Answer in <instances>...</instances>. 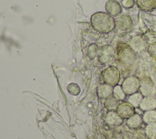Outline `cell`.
Here are the masks:
<instances>
[{
    "label": "cell",
    "instance_id": "cell-5",
    "mask_svg": "<svg viewBox=\"0 0 156 139\" xmlns=\"http://www.w3.org/2000/svg\"><path fill=\"white\" fill-rule=\"evenodd\" d=\"M115 20L116 26L122 30H128L131 29L133 25L131 17L126 14L119 15Z\"/></svg>",
    "mask_w": 156,
    "mask_h": 139
},
{
    "label": "cell",
    "instance_id": "cell-13",
    "mask_svg": "<svg viewBox=\"0 0 156 139\" xmlns=\"http://www.w3.org/2000/svg\"><path fill=\"white\" fill-rule=\"evenodd\" d=\"M144 96L140 92H136L134 94H131L129 98V102L134 107L140 106V104L143 99Z\"/></svg>",
    "mask_w": 156,
    "mask_h": 139
},
{
    "label": "cell",
    "instance_id": "cell-8",
    "mask_svg": "<svg viewBox=\"0 0 156 139\" xmlns=\"http://www.w3.org/2000/svg\"><path fill=\"white\" fill-rule=\"evenodd\" d=\"M140 108L144 112L156 110V98L154 96H144L140 104Z\"/></svg>",
    "mask_w": 156,
    "mask_h": 139
},
{
    "label": "cell",
    "instance_id": "cell-3",
    "mask_svg": "<svg viewBox=\"0 0 156 139\" xmlns=\"http://www.w3.org/2000/svg\"><path fill=\"white\" fill-rule=\"evenodd\" d=\"M121 59L124 63L126 65H132L136 59V54L135 51L130 46L123 45L121 50Z\"/></svg>",
    "mask_w": 156,
    "mask_h": 139
},
{
    "label": "cell",
    "instance_id": "cell-15",
    "mask_svg": "<svg viewBox=\"0 0 156 139\" xmlns=\"http://www.w3.org/2000/svg\"><path fill=\"white\" fill-rule=\"evenodd\" d=\"M121 5L126 9H131L135 5L134 0H121Z\"/></svg>",
    "mask_w": 156,
    "mask_h": 139
},
{
    "label": "cell",
    "instance_id": "cell-17",
    "mask_svg": "<svg viewBox=\"0 0 156 139\" xmlns=\"http://www.w3.org/2000/svg\"><path fill=\"white\" fill-rule=\"evenodd\" d=\"M155 98H156V94H155Z\"/></svg>",
    "mask_w": 156,
    "mask_h": 139
},
{
    "label": "cell",
    "instance_id": "cell-4",
    "mask_svg": "<svg viewBox=\"0 0 156 139\" xmlns=\"http://www.w3.org/2000/svg\"><path fill=\"white\" fill-rule=\"evenodd\" d=\"M140 93L144 96H154L155 85L152 80L149 77H145L142 80H140Z\"/></svg>",
    "mask_w": 156,
    "mask_h": 139
},
{
    "label": "cell",
    "instance_id": "cell-9",
    "mask_svg": "<svg viewBox=\"0 0 156 139\" xmlns=\"http://www.w3.org/2000/svg\"><path fill=\"white\" fill-rule=\"evenodd\" d=\"M136 3L140 9L146 12L152 11L156 8L154 0H136Z\"/></svg>",
    "mask_w": 156,
    "mask_h": 139
},
{
    "label": "cell",
    "instance_id": "cell-11",
    "mask_svg": "<svg viewBox=\"0 0 156 139\" xmlns=\"http://www.w3.org/2000/svg\"><path fill=\"white\" fill-rule=\"evenodd\" d=\"M142 117L143 122L146 124L156 123V110L144 112Z\"/></svg>",
    "mask_w": 156,
    "mask_h": 139
},
{
    "label": "cell",
    "instance_id": "cell-7",
    "mask_svg": "<svg viewBox=\"0 0 156 139\" xmlns=\"http://www.w3.org/2000/svg\"><path fill=\"white\" fill-rule=\"evenodd\" d=\"M130 46L135 51L140 52L147 48V42L146 38L142 35H137L132 38L130 41Z\"/></svg>",
    "mask_w": 156,
    "mask_h": 139
},
{
    "label": "cell",
    "instance_id": "cell-10",
    "mask_svg": "<svg viewBox=\"0 0 156 139\" xmlns=\"http://www.w3.org/2000/svg\"><path fill=\"white\" fill-rule=\"evenodd\" d=\"M143 123V117L138 114H134L130 116L128 121V126L132 129H137L140 128Z\"/></svg>",
    "mask_w": 156,
    "mask_h": 139
},
{
    "label": "cell",
    "instance_id": "cell-14",
    "mask_svg": "<svg viewBox=\"0 0 156 139\" xmlns=\"http://www.w3.org/2000/svg\"><path fill=\"white\" fill-rule=\"evenodd\" d=\"M147 51L149 55L154 60H156V41L148 45Z\"/></svg>",
    "mask_w": 156,
    "mask_h": 139
},
{
    "label": "cell",
    "instance_id": "cell-6",
    "mask_svg": "<svg viewBox=\"0 0 156 139\" xmlns=\"http://www.w3.org/2000/svg\"><path fill=\"white\" fill-rule=\"evenodd\" d=\"M105 10L112 16H119L122 12V7L116 0H108L105 5Z\"/></svg>",
    "mask_w": 156,
    "mask_h": 139
},
{
    "label": "cell",
    "instance_id": "cell-2",
    "mask_svg": "<svg viewBox=\"0 0 156 139\" xmlns=\"http://www.w3.org/2000/svg\"><path fill=\"white\" fill-rule=\"evenodd\" d=\"M141 85L140 80L138 77L131 76L127 77L122 83L123 91L127 94H132L140 90Z\"/></svg>",
    "mask_w": 156,
    "mask_h": 139
},
{
    "label": "cell",
    "instance_id": "cell-12",
    "mask_svg": "<svg viewBox=\"0 0 156 139\" xmlns=\"http://www.w3.org/2000/svg\"><path fill=\"white\" fill-rule=\"evenodd\" d=\"M145 134L148 139H156V123L146 125Z\"/></svg>",
    "mask_w": 156,
    "mask_h": 139
},
{
    "label": "cell",
    "instance_id": "cell-1",
    "mask_svg": "<svg viewBox=\"0 0 156 139\" xmlns=\"http://www.w3.org/2000/svg\"><path fill=\"white\" fill-rule=\"evenodd\" d=\"M91 23L94 29L104 34L112 32L116 26L113 18L107 13L102 12H96L91 16Z\"/></svg>",
    "mask_w": 156,
    "mask_h": 139
},
{
    "label": "cell",
    "instance_id": "cell-16",
    "mask_svg": "<svg viewBox=\"0 0 156 139\" xmlns=\"http://www.w3.org/2000/svg\"><path fill=\"white\" fill-rule=\"evenodd\" d=\"M154 2H155V7H156V0H154Z\"/></svg>",
    "mask_w": 156,
    "mask_h": 139
}]
</instances>
